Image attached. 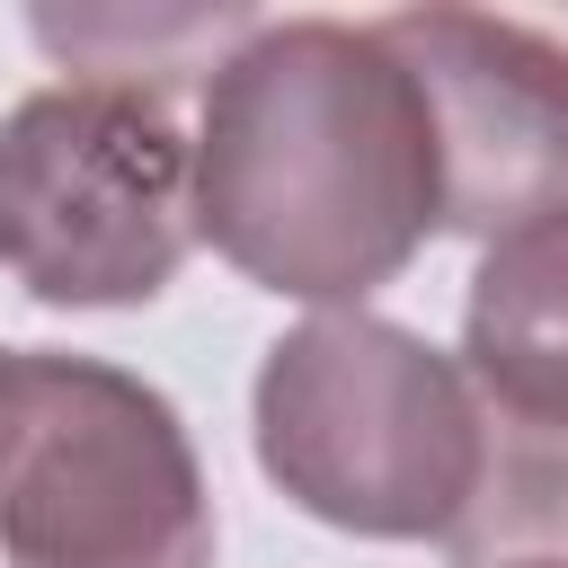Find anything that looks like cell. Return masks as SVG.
<instances>
[{"mask_svg": "<svg viewBox=\"0 0 568 568\" xmlns=\"http://www.w3.org/2000/svg\"><path fill=\"white\" fill-rule=\"evenodd\" d=\"M195 248V133L169 89L71 71L0 115V275L53 311H133Z\"/></svg>", "mask_w": 568, "mask_h": 568, "instance_id": "cell-4", "label": "cell"}, {"mask_svg": "<svg viewBox=\"0 0 568 568\" xmlns=\"http://www.w3.org/2000/svg\"><path fill=\"white\" fill-rule=\"evenodd\" d=\"M506 568H568V559H506Z\"/></svg>", "mask_w": 568, "mask_h": 568, "instance_id": "cell-7", "label": "cell"}, {"mask_svg": "<svg viewBox=\"0 0 568 568\" xmlns=\"http://www.w3.org/2000/svg\"><path fill=\"white\" fill-rule=\"evenodd\" d=\"M0 559L213 568L204 462L142 373L62 346H0Z\"/></svg>", "mask_w": 568, "mask_h": 568, "instance_id": "cell-3", "label": "cell"}, {"mask_svg": "<svg viewBox=\"0 0 568 568\" xmlns=\"http://www.w3.org/2000/svg\"><path fill=\"white\" fill-rule=\"evenodd\" d=\"M444 231L435 124L382 27H248L195 124V240L257 293L355 311Z\"/></svg>", "mask_w": 568, "mask_h": 568, "instance_id": "cell-1", "label": "cell"}, {"mask_svg": "<svg viewBox=\"0 0 568 568\" xmlns=\"http://www.w3.org/2000/svg\"><path fill=\"white\" fill-rule=\"evenodd\" d=\"M373 27L426 98L444 231L506 240L524 222L568 213V44L559 36L497 9H399Z\"/></svg>", "mask_w": 568, "mask_h": 568, "instance_id": "cell-5", "label": "cell"}, {"mask_svg": "<svg viewBox=\"0 0 568 568\" xmlns=\"http://www.w3.org/2000/svg\"><path fill=\"white\" fill-rule=\"evenodd\" d=\"M453 364L506 444L568 453V213L479 248Z\"/></svg>", "mask_w": 568, "mask_h": 568, "instance_id": "cell-6", "label": "cell"}, {"mask_svg": "<svg viewBox=\"0 0 568 568\" xmlns=\"http://www.w3.org/2000/svg\"><path fill=\"white\" fill-rule=\"evenodd\" d=\"M257 470L311 524L453 550L497 479V426L417 328L320 311L257 364Z\"/></svg>", "mask_w": 568, "mask_h": 568, "instance_id": "cell-2", "label": "cell"}]
</instances>
